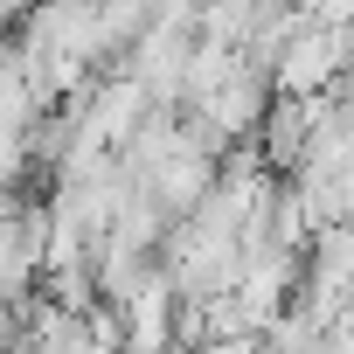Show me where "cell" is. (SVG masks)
Segmentation results:
<instances>
[{
  "mask_svg": "<svg viewBox=\"0 0 354 354\" xmlns=\"http://www.w3.org/2000/svg\"><path fill=\"white\" fill-rule=\"evenodd\" d=\"M15 347H21V306L0 299V354H15Z\"/></svg>",
  "mask_w": 354,
  "mask_h": 354,
  "instance_id": "1",
  "label": "cell"
}]
</instances>
